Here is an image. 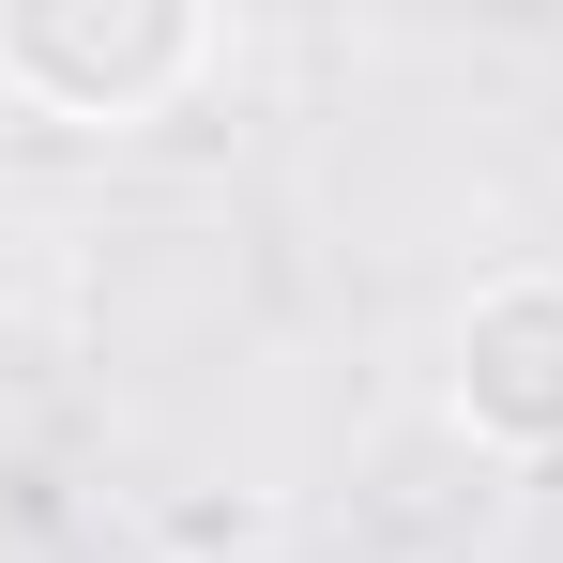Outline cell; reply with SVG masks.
<instances>
[{
    "label": "cell",
    "mask_w": 563,
    "mask_h": 563,
    "mask_svg": "<svg viewBox=\"0 0 563 563\" xmlns=\"http://www.w3.org/2000/svg\"><path fill=\"white\" fill-rule=\"evenodd\" d=\"M213 62V15L184 0H15L0 15V92L46 122H153Z\"/></svg>",
    "instance_id": "cell-1"
},
{
    "label": "cell",
    "mask_w": 563,
    "mask_h": 563,
    "mask_svg": "<svg viewBox=\"0 0 563 563\" xmlns=\"http://www.w3.org/2000/svg\"><path fill=\"white\" fill-rule=\"evenodd\" d=\"M457 427L487 457H563V275H487L457 305Z\"/></svg>",
    "instance_id": "cell-2"
}]
</instances>
